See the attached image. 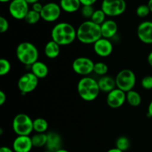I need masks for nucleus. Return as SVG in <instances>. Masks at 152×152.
<instances>
[{
	"label": "nucleus",
	"mask_w": 152,
	"mask_h": 152,
	"mask_svg": "<svg viewBox=\"0 0 152 152\" xmlns=\"http://www.w3.org/2000/svg\"><path fill=\"white\" fill-rule=\"evenodd\" d=\"M82 5H91L93 6L96 2L97 0H80Z\"/></svg>",
	"instance_id": "obj_35"
},
{
	"label": "nucleus",
	"mask_w": 152,
	"mask_h": 152,
	"mask_svg": "<svg viewBox=\"0 0 152 152\" xmlns=\"http://www.w3.org/2000/svg\"><path fill=\"white\" fill-rule=\"evenodd\" d=\"M148 4V7H149L151 13H152V0H148V4Z\"/></svg>",
	"instance_id": "obj_42"
},
{
	"label": "nucleus",
	"mask_w": 152,
	"mask_h": 152,
	"mask_svg": "<svg viewBox=\"0 0 152 152\" xmlns=\"http://www.w3.org/2000/svg\"><path fill=\"white\" fill-rule=\"evenodd\" d=\"M25 1L28 3V4H34L35 3L39 2V0H25Z\"/></svg>",
	"instance_id": "obj_40"
},
{
	"label": "nucleus",
	"mask_w": 152,
	"mask_h": 152,
	"mask_svg": "<svg viewBox=\"0 0 152 152\" xmlns=\"http://www.w3.org/2000/svg\"><path fill=\"white\" fill-rule=\"evenodd\" d=\"M33 147L32 140L30 136H17L13 142L14 152H30Z\"/></svg>",
	"instance_id": "obj_15"
},
{
	"label": "nucleus",
	"mask_w": 152,
	"mask_h": 152,
	"mask_svg": "<svg viewBox=\"0 0 152 152\" xmlns=\"http://www.w3.org/2000/svg\"><path fill=\"white\" fill-rule=\"evenodd\" d=\"M151 13L148 4H140L136 10V13L140 18H145Z\"/></svg>",
	"instance_id": "obj_30"
},
{
	"label": "nucleus",
	"mask_w": 152,
	"mask_h": 152,
	"mask_svg": "<svg viewBox=\"0 0 152 152\" xmlns=\"http://www.w3.org/2000/svg\"><path fill=\"white\" fill-rule=\"evenodd\" d=\"M100 27L102 37L108 39L113 38L118 31V25L116 23L115 21L111 20V19L105 20L100 25Z\"/></svg>",
	"instance_id": "obj_16"
},
{
	"label": "nucleus",
	"mask_w": 152,
	"mask_h": 152,
	"mask_svg": "<svg viewBox=\"0 0 152 152\" xmlns=\"http://www.w3.org/2000/svg\"><path fill=\"white\" fill-rule=\"evenodd\" d=\"M147 115H148V117L152 118V100L151 101V102H150L149 105H148V112H147Z\"/></svg>",
	"instance_id": "obj_37"
},
{
	"label": "nucleus",
	"mask_w": 152,
	"mask_h": 152,
	"mask_svg": "<svg viewBox=\"0 0 152 152\" xmlns=\"http://www.w3.org/2000/svg\"><path fill=\"white\" fill-rule=\"evenodd\" d=\"M16 55L18 60L21 63L31 66L38 61L39 51L37 48L33 43L23 42L16 47Z\"/></svg>",
	"instance_id": "obj_4"
},
{
	"label": "nucleus",
	"mask_w": 152,
	"mask_h": 152,
	"mask_svg": "<svg viewBox=\"0 0 152 152\" xmlns=\"http://www.w3.org/2000/svg\"><path fill=\"white\" fill-rule=\"evenodd\" d=\"M34 131L37 133H45L48 129V123L47 120L42 117H38L35 119L33 123Z\"/></svg>",
	"instance_id": "obj_23"
},
{
	"label": "nucleus",
	"mask_w": 152,
	"mask_h": 152,
	"mask_svg": "<svg viewBox=\"0 0 152 152\" xmlns=\"http://www.w3.org/2000/svg\"><path fill=\"white\" fill-rule=\"evenodd\" d=\"M44 152H52V151H48V150H46V151H45Z\"/></svg>",
	"instance_id": "obj_46"
},
{
	"label": "nucleus",
	"mask_w": 152,
	"mask_h": 152,
	"mask_svg": "<svg viewBox=\"0 0 152 152\" xmlns=\"http://www.w3.org/2000/svg\"><path fill=\"white\" fill-rule=\"evenodd\" d=\"M100 25L91 20H87L80 24L77 30V38L83 44H94L102 38Z\"/></svg>",
	"instance_id": "obj_2"
},
{
	"label": "nucleus",
	"mask_w": 152,
	"mask_h": 152,
	"mask_svg": "<svg viewBox=\"0 0 152 152\" xmlns=\"http://www.w3.org/2000/svg\"><path fill=\"white\" fill-rule=\"evenodd\" d=\"M141 86L145 90H151L152 89V76H145L141 80Z\"/></svg>",
	"instance_id": "obj_32"
},
{
	"label": "nucleus",
	"mask_w": 152,
	"mask_h": 152,
	"mask_svg": "<svg viewBox=\"0 0 152 152\" xmlns=\"http://www.w3.org/2000/svg\"><path fill=\"white\" fill-rule=\"evenodd\" d=\"M62 13L59 4L55 2H48L43 5L40 15L41 18L47 22H53L57 20Z\"/></svg>",
	"instance_id": "obj_11"
},
{
	"label": "nucleus",
	"mask_w": 152,
	"mask_h": 152,
	"mask_svg": "<svg viewBox=\"0 0 152 152\" xmlns=\"http://www.w3.org/2000/svg\"><path fill=\"white\" fill-rule=\"evenodd\" d=\"M50 37L60 46L68 45L77 39V30L68 22H59L53 27Z\"/></svg>",
	"instance_id": "obj_1"
},
{
	"label": "nucleus",
	"mask_w": 152,
	"mask_h": 152,
	"mask_svg": "<svg viewBox=\"0 0 152 152\" xmlns=\"http://www.w3.org/2000/svg\"><path fill=\"white\" fill-rule=\"evenodd\" d=\"M34 120L25 114H18L12 122L13 132L18 136H29L34 131Z\"/></svg>",
	"instance_id": "obj_5"
},
{
	"label": "nucleus",
	"mask_w": 152,
	"mask_h": 152,
	"mask_svg": "<svg viewBox=\"0 0 152 152\" xmlns=\"http://www.w3.org/2000/svg\"><path fill=\"white\" fill-rule=\"evenodd\" d=\"M33 146L36 148H41L45 146L47 143L48 136L45 133H37L31 137Z\"/></svg>",
	"instance_id": "obj_24"
},
{
	"label": "nucleus",
	"mask_w": 152,
	"mask_h": 152,
	"mask_svg": "<svg viewBox=\"0 0 152 152\" xmlns=\"http://www.w3.org/2000/svg\"><path fill=\"white\" fill-rule=\"evenodd\" d=\"M7 96L3 91H0V105H3L6 102Z\"/></svg>",
	"instance_id": "obj_36"
},
{
	"label": "nucleus",
	"mask_w": 152,
	"mask_h": 152,
	"mask_svg": "<svg viewBox=\"0 0 152 152\" xmlns=\"http://www.w3.org/2000/svg\"><path fill=\"white\" fill-rule=\"evenodd\" d=\"M94 64L90 58L81 56L74 59L72 63V68L76 74L86 77L94 72Z\"/></svg>",
	"instance_id": "obj_10"
},
{
	"label": "nucleus",
	"mask_w": 152,
	"mask_h": 152,
	"mask_svg": "<svg viewBox=\"0 0 152 152\" xmlns=\"http://www.w3.org/2000/svg\"><path fill=\"white\" fill-rule=\"evenodd\" d=\"M126 101V93L123 91L116 88L113 91L108 93L106 97V102L111 108H119L123 106Z\"/></svg>",
	"instance_id": "obj_12"
},
{
	"label": "nucleus",
	"mask_w": 152,
	"mask_h": 152,
	"mask_svg": "<svg viewBox=\"0 0 152 152\" xmlns=\"http://www.w3.org/2000/svg\"><path fill=\"white\" fill-rule=\"evenodd\" d=\"M11 69V65L7 59L1 58L0 59V76L7 75Z\"/></svg>",
	"instance_id": "obj_29"
},
{
	"label": "nucleus",
	"mask_w": 152,
	"mask_h": 152,
	"mask_svg": "<svg viewBox=\"0 0 152 152\" xmlns=\"http://www.w3.org/2000/svg\"><path fill=\"white\" fill-rule=\"evenodd\" d=\"M42 8L43 5L40 2H37L35 4H32V10H35V11L38 12V13H41Z\"/></svg>",
	"instance_id": "obj_34"
},
{
	"label": "nucleus",
	"mask_w": 152,
	"mask_h": 152,
	"mask_svg": "<svg viewBox=\"0 0 152 152\" xmlns=\"http://www.w3.org/2000/svg\"><path fill=\"white\" fill-rule=\"evenodd\" d=\"M45 55L49 59H55L60 53V45L53 40L48 42L44 48Z\"/></svg>",
	"instance_id": "obj_21"
},
{
	"label": "nucleus",
	"mask_w": 152,
	"mask_h": 152,
	"mask_svg": "<svg viewBox=\"0 0 152 152\" xmlns=\"http://www.w3.org/2000/svg\"><path fill=\"white\" fill-rule=\"evenodd\" d=\"M40 19H42L40 13H38L31 9L27 13L25 18V21L29 25H35L40 20Z\"/></svg>",
	"instance_id": "obj_25"
},
{
	"label": "nucleus",
	"mask_w": 152,
	"mask_h": 152,
	"mask_svg": "<svg viewBox=\"0 0 152 152\" xmlns=\"http://www.w3.org/2000/svg\"><path fill=\"white\" fill-rule=\"evenodd\" d=\"M0 152H14L13 149L7 146H2L0 148Z\"/></svg>",
	"instance_id": "obj_38"
},
{
	"label": "nucleus",
	"mask_w": 152,
	"mask_h": 152,
	"mask_svg": "<svg viewBox=\"0 0 152 152\" xmlns=\"http://www.w3.org/2000/svg\"><path fill=\"white\" fill-rule=\"evenodd\" d=\"M95 10L94 9L93 6L91 5H83L81 7V14L86 19H90L91 18L92 15L94 13Z\"/></svg>",
	"instance_id": "obj_31"
},
{
	"label": "nucleus",
	"mask_w": 152,
	"mask_h": 152,
	"mask_svg": "<svg viewBox=\"0 0 152 152\" xmlns=\"http://www.w3.org/2000/svg\"><path fill=\"white\" fill-rule=\"evenodd\" d=\"M55 152H69V151H67V150H65V149H64V148H61V149L58 150V151H56Z\"/></svg>",
	"instance_id": "obj_43"
},
{
	"label": "nucleus",
	"mask_w": 152,
	"mask_h": 152,
	"mask_svg": "<svg viewBox=\"0 0 152 152\" xmlns=\"http://www.w3.org/2000/svg\"><path fill=\"white\" fill-rule=\"evenodd\" d=\"M9 28L8 21L4 16H0V33L4 34L7 32Z\"/></svg>",
	"instance_id": "obj_33"
},
{
	"label": "nucleus",
	"mask_w": 152,
	"mask_h": 152,
	"mask_svg": "<svg viewBox=\"0 0 152 152\" xmlns=\"http://www.w3.org/2000/svg\"><path fill=\"white\" fill-rule=\"evenodd\" d=\"M126 101L131 106L137 107L141 104L142 97L137 91L132 90L126 93Z\"/></svg>",
	"instance_id": "obj_22"
},
{
	"label": "nucleus",
	"mask_w": 152,
	"mask_h": 152,
	"mask_svg": "<svg viewBox=\"0 0 152 152\" xmlns=\"http://www.w3.org/2000/svg\"><path fill=\"white\" fill-rule=\"evenodd\" d=\"M29 10V4L25 0H12L8 6L9 13L17 20L25 19Z\"/></svg>",
	"instance_id": "obj_9"
},
{
	"label": "nucleus",
	"mask_w": 152,
	"mask_h": 152,
	"mask_svg": "<svg viewBox=\"0 0 152 152\" xmlns=\"http://www.w3.org/2000/svg\"><path fill=\"white\" fill-rule=\"evenodd\" d=\"M80 0H60L59 6L63 11L68 13H75L81 7Z\"/></svg>",
	"instance_id": "obj_20"
},
{
	"label": "nucleus",
	"mask_w": 152,
	"mask_h": 152,
	"mask_svg": "<svg viewBox=\"0 0 152 152\" xmlns=\"http://www.w3.org/2000/svg\"><path fill=\"white\" fill-rule=\"evenodd\" d=\"M95 53L100 57H107L113 52V44L110 39L102 37L94 44Z\"/></svg>",
	"instance_id": "obj_14"
},
{
	"label": "nucleus",
	"mask_w": 152,
	"mask_h": 152,
	"mask_svg": "<svg viewBox=\"0 0 152 152\" xmlns=\"http://www.w3.org/2000/svg\"><path fill=\"white\" fill-rule=\"evenodd\" d=\"M31 72L38 79H44L49 73L48 67L45 63L40 61H37L31 66Z\"/></svg>",
	"instance_id": "obj_19"
},
{
	"label": "nucleus",
	"mask_w": 152,
	"mask_h": 152,
	"mask_svg": "<svg viewBox=\"0 0 152 152\" xmlns=\"http://www.w3.org/2000/svg\"><path fill=\"white\" fill-rule=\"evenodd\" d=\"M48 140L46 143V148L48 151L55 152L62 148V140L60 135L56 132H49L47 134Z\"/></svg>",
	"instance_id": "obj_17"
},
{
	"label": "nucleus",
	"mask_w": 152,
	"mask_h": 152,
	"mask_svg": "<svg viewBox=\"0 0 152 152\" xmlns=\"http://www.w3.org/2000/svg\"><path fill=\"white\" fill-rule=\"evenodd\" d=\"M12 0H0V1L2 3H6V2H10Z\"/></svg>",
	"instance_id": "obj_44"
},
{
	"label": "nucleus",
	"mask_w": 152,
	"mask_h": 152,
	"mask_svg": "<svg viewBox=\"0 0 152 152\" xmlns=\"http://www.w3.org/2000/svg\"><path fill=\"white\" fill-rule=\"evenodd\" d=\"M117 88L124 92L133 90L136 84V75L131 69H123L119 71L115 77Z\"/></svg>",
	"instance_id": "obj_6"
},
{
	"label": "nucleus",
	"mask_w": 152,
	"mask_h": 152,
	"mask_svg": "<svg viewBox=\"0 0 152 152\" xmlns=\"http://www.w3.org/2000/svg\"><path fill=\"white\" fill-rule=\"evenodd\" d=\"M108 71V67L105 62H98L94 64V72L97 75L103 77L107 74Z\"/></svg>",
	"instance_id": "obj_28"
},
{
	"label": "nucleus",
	"mask_w": 152,
	"mask_h": 152,
	"mask_svg": "<svg viewBox=\"0 0 152 152\" xmlns=\"http://www.w3.org/2000/svg\"><path fill=\"white\" fill-rule=\"evenodd\" d=\"M139 39L145 44H152V22L144 21L141 22L137 29Z\"/></svg>",
	"instance_id": "obj_13"
},
{
	"label": "nucleus",
	"mask_w": 152,
	"mask_h": 152,
	"mask_svg": "<svg viewBox=\"0 0 152 152\" xmlns=\"http://www.w3.org/2000/svg\"><path fill=\"white\" fill-rule=\"evenodd\" d=\"M2 134H3V129H0V135H2Z\"/></svg>",
	"instance_id": "obj_45"
},
{
	"label": "nucleus",
	"mask_w": 152,
	"mask_h": 152,
	"mask_svg": "<svg viewBox=\"0 0 152 152\" xmlns=\"http://www.w3.org/2000/svg\"><path fill=\"white\" fill-rule=\"evenodd\" d=\"M147 61H148L150 66L152 68V51H151L149 53H148V57H147Z\"/></svg>",
	"instance_id": "obj_39"
},
{
	"label": "nucleus",
	"mask_w": 152,
	"mask_h": 152,
	"mask_svg": "<svg viewBox=\"0 0 152 152\" xmlns=\"http://www.w3.org/2000/svg\"><path fill=\"white\" fill-rule=\"evenodd\" d=\"M105 17H106V15L104 13L103 10L102 9H98V10H95L90 20L97 25H101L105 21Z\"/></svg>",
	"instance_id": "obj_27"
},
{
	"label": "nucleus",
	"mask_w": 152,
	"mask_h": 152,
	"mask_svg": "<svg viewBox=\"0 0 152 152\" xmlns=\"http://www.w3.org/2000/svg\"><path fill=\"white\" fill-rule=\"evenodd\" d=\"M99 88L98 82L90 77H83L77 83V92L83 100L91 102L99 95Z\"/></svg>",
	"instance_id": "obj_3"
},
{
	"label": "nucleus",
	"mask_w": 152,
	"mask_h": 152,
	"mask_svg": "<svg viewBox=\"0 0 152 152\" xmlns=\"http://www.w3.org/2000/svg\"><path fill=\"white\" fill-rule=\"evenodd\" d=\"M101 9L107 16H120L126 10V0H102Z\"/></svg>",
	"instance_id": "obj_7"
},
{
	"label": "nucleus",
	"mask_w": 152,
	"mask_h": 152,
	"mask_svg": "<svg viewBox=\"0 0 152 152\" xmlns=\"http://www.w3.org/2000/svg\"><path fill=\"white\" fill-rule=\"evenodd\" d=\"M39 79L32 72L24 74L18 80V88L23 95L34 91L37 88Z\"/></svg>",
	"instance_id": "obj_8"
},
{
	"label": "nucleus",
	"mask_w": 152,
	"mask_h": 152,
	"mask_svg": "<svg viewBox=\"0 0 152 152\" xmlns=\"http://www.w3.org/2000/svg\"><path fill=\"white\" fill-rule=\"evenodd\" d=\"M97 82L101 91L109 93L117 88L115 78H113L111 76L105 75L101 77Z\"/></svg>",
	"instance_id": "obj_18"
},
{
	"label": "nucleus",
	"mask_w": 152,
	"mask_h": 152,
	"mask_svg": "<svg viewBox=\"0 0 152 152\" xmlns=\"http://www.w3.org/2000/svg\"><path fill=\"white\" fill-rule=\"evenodd\" d=\"M107 152H123V151H120V149H118V148H117L115 147V148H111V149H109L108 151H107Z\"/></svg>",
	"instance_id": "obj_41"
},
{
	"label": "nucleus",
	"mask_w": 152,
	"mask_h": 152,
	"mask_svg": "<svg viewBox=\"0 0 152 152\" xmlns=\"http://www.w3.org/2000/svg\"><path fill=\"white\" fill-rule=\"evenodd\" d=\"M131 142L128 137L125 136H121L117 138L116 141V148L120 149L122 151H126L130 148Z\"/></svg>",
	"instance_id": "obj_26"
}]
</instances>
